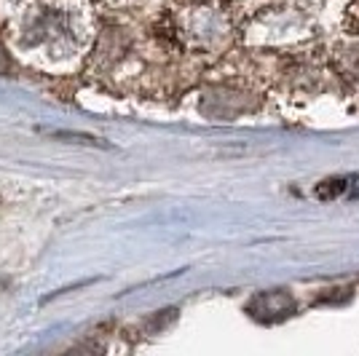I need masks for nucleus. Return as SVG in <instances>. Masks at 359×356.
<instances>
[{
    "label": "nucleus",
    "instance_id": "1",
    "mask_svg": "<svg viewBox=\"0 0 359 356\" xmlns=\"http://www.w3.org/2000/svg\"><path fill=\"white\" fill-rule=\"evenodd\" d=\"M43 134L54 137V139H73V142H81V145H94V148H110L105 139L94 137V134H83V132H62V129H41Z\"/></svg>",
    "mask_w": 359,
    "mask_h": 356
},
{
    "label": "nucleus",
    "instance_id": "2",
    "mask_svg": "<svg viewBox=\"0 0 359 356\" xmlns=\"http://www.w3.org/2000/svg\"><path fill=\"white\" fill-rule=\"evenodd\" d=\"M354 177H338V179H325L322 185H316V198H325V201H332V198H341V196L351 188L348 182Z\"/></svg>",
    "mask_w": 359,
    "mask_h": 356
}]
</instances>
